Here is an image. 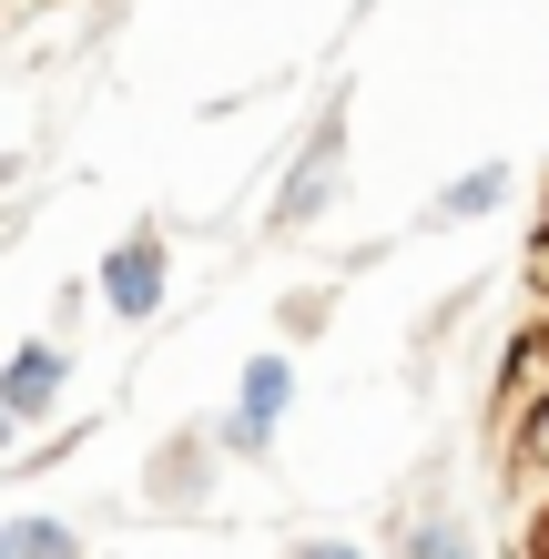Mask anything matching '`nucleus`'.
Masks as SVG:
<instances>
[{"label": "nucleus", "mask_w": 549, "mask_h": 559, "mask_svg": "<svg viewBox=\"0 0 549 559\" xmlns=\"http://www.w3.org/2000/svg\"><path fill=\"white\" fill-rule=\"evenodd\" d=\"M164 295H174V254H164V235H122V245L103 254V306H112L122 325L164 316Z\"/></svg>", "instance_id": "3"}, {"label": "nucleus", "mask_w": 549, "mask_h": 559, "mask_svg": "<svg viewBox=\"0 0 549 559\" xmlns=\"http://www.w3.org/2000/svg\"><path fill=\"white\" fill-rule=\"evenodd\" d=\"M397 559H478V539H468L458 509H407L397 519Z\"/></svg>", "instance_id": "8"}, {"label": "nucleus", "mask_w": 549, "mask_h": 559, "mask_svg": "<svg viewBox=\"0 0 549 559\" xmlns=\"http://www.w3.org/2000/svg\"><path fill=\"white\" fill-rule=\"evenodd\" d=\"M285 397H296V367H285V356H244V386H235V407L214 417L224 457H265V448H275V417H285Z\"/></svg>", "instance_id": "1"}, {"label": "nucleus", "mask_w": 549, "mask_h": 559, "mask_svg": "<svg viewBox=\"0 0 549 559\" xmlns=\"http://www.w3.org/2000/svg\"><path fill=\"white\" fill-rule=\"evenodd\" d=\"M214 448L224 438H174L164 457H153V499H164V509H193L214 488Z\"/></svg>", "instance_id": "6"}, {"label": "nucleus", "mask_w": 549, "mask_h": 559, "mask_svg": "<svg viewBox=\"0 0 549 559\" xmlns=\"http://www.w3.org/2000/svg\"><path fill=\"white\" fill-rule=\"evenodd\" d=\"M0 559H82V530L51 509H11L0 519Z\"/></svg>", "instance_id": "7"}, {"label": "nucleus", "mask_w": 549, "mask_h": 559, "mask_svg": "<svg viewBox=\"0 0 549 559\" xmlns=\"http://www.w3.org/2000/svg\"><path fill=\"white\" fill-rule=\"evenodd\" d=\"M499 204H509V163H478V174H458L428 204V224H478V214H499Z\"/></svg>", "instance_id": "9"}, {"label": "nucleus", "mask_w": 549, "mask_h": 559, "mask_svg": "<svg viewBox=\"0 0 549 559\" xmlns=\"http://www.w3.org/2000/svg\"><path fill=\"white\" fill-rule=\"evenodd\" d=\"M509 468H520V488H549V397L509 427Z\"/></svg>", "instance_id": "10"}, {"label": "nucleus", "mask_w": 549, "mask_h": 559, "mask_svg": "<svg viewBox=\"0 0 549 559\" xmlns=\"http://www.w3.org/2000/svg\"><path fill=\"white\" fill-rule=\"evenodd\" d=\"M499 427H520L539 397H549V325H520V336H509V356H499Z\"/></svg>", "instance_id": "5"}, {"label": "nucleus", "mask_w": 549, "mask_h": 559, "mask_svg": "<svg viewBox=\"0 0 549 559\" xmlns=\"http://www.w3.org/2000/svg\"><path fill=\"white\" fill-rule=\"evenodd\" d=\"M346 193V112L326 103V122L306 133V153H296V174H285V193H275V224L296 235V224H315Z\"/></svg>", "instance_id": "2"}, {"label": "nucleus", "mask_w": 549, "mask_h": 559, "mask_svg": "<svg viewBox=\"0 0 549 559\" xmlns=\"http://www.w3.org/2000/svg\"><path fill=\"white\" fill-rule=\"evenodd\" d=\"M72 386V346L61 336H31L11 367H0V417L11 427H31V417H51V397Z\"/></svg>", "instance_id": "4"}, {"label": "nucleus", "mask_w": 549, "mask_h": 559, "mask_svg": "<svg viewBox=\"0 0 549 559\" xmlns=\"http://www.w3.org/2000/svg\"><path fill=\"white\" fill-rule=\"evenodd\" d=\"M539 559H549V519H539Z\"/></svg>", "instance_id": "12"}, {"label": "nucleus", "mask_w": 549, "mask_h": 559, "mask_svg": "<svg viewBox=\"0 0 549 559\" xmlns=\"http://www.w3.org/2000/svg\"><path fill=\"white\" fill-rule=\"evenodd\" d=\"M285 559H367V549H357V539H296Z\"/></svg>", "instance_id": "11"}]
</instances>
